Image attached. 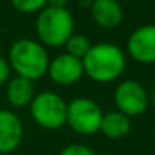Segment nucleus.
<instances>
[{"label":"nucleus","mask_w":155,"mask_h":155,"mask_svg":"<svg viewBox=\"0 0 155 155\" xmlns=\"http://www.w3.org/2000/svg\"><path fill=\"white\" fill-rule=\"evenodd\" d=\"M84 74L99 84L113 82L123 74L126 67L125 52L113 43L91 44L82 59Z\"/></svg>","instance_id":"nucleus-1"},{"label":"nucleus","mask_w":155,"mask_h":155,"mask_svg":"<svg viewBox=\"0 0 155 155\" xmlns=\"http://www.w3.org/2000/svg\"><path fill=\"white\" fill-rule=\"evenodd\" d=\"M6 59L15 76L26 78L32 82L47 74L50 62L46 47L40 41L31 38H21L12 43Z\"/></svg>","instance_id":"nucleus-2"},{"label":"nucleus","mask_w":155,"mask_h":155,"mask_svg":"<svg viewBox=\"0 0 155 155\" xmlns=\"http://www.w3.org/2000/svg\"><path fill=\"white\" fill-rule=\"evenodd\" d=\"M35 29L44 47H59L74 34V20L67 8L46 6L38 12Z\"/></svg>","instance_id":"nucleus-3"},{"label":"nucleus","mask_w":155,"mask_h":155,"mask_svg":"<svg viewBox=\"0 0 155 155\" xmlns=\"http://www.w3.org/2000/svg\"><path fill=\"white\" fill-rule=\"evenodd\" d=\"M29 113L38 126L50 131L59 129L67 122V102L55 91H40L34 96Z\"/></svg>","instance_id":"nucleus-4"},{"label":"nucleus","mask_w":155,"mask_h":155,"mask_svg":"<svg viewBox=\"0 0 155 155\" xmlns=\"http://www.w3.org/2000/svg\"><path fill=\"white\" fill-rule=\"evenodd\" d=\"M104 113L93 99L76 97L67 104V122L74 132L81 135H93L99 132Z\"/></svg>","instance_id":"nucleus-5"},{"label":"nucleus","mask_w":155,"mask_h":155,"mask_svg":"<svg viewBox=\"0 0 155 155\" xmlns=\"http://www.w3.org/2000/svg\"><path fill=\"white\" fill-rule=\"evenodd\" d=\"M114 105L117 111L123 113L128 117L141 116L149 107V93L147 90L134 79H126L117 84L114 88Z\"/></svg>","instance_id":"nucleus-6"},{"label":"nucleus","mask_w":155,"mask_h":155,"mask_svg":"<svg viewBox=\"0 0 155 155\" xmlns=\"http://www.w3.org/2000/svg\"><path fill=\"white\" fill-rule=\"evenodd\" d=\"M47 74L55 84H58L61 87L74 85L78 81H81V78L84 76L82 59L74 58L68 53L56 55L49 62Z\"/></svg>","instance_id":"nucleus-7"},{"label":"nucleus","mask_w":155,"mask_h":155,"mask_svg":"<svg viewBox=\"0 0 155 155\" xmlns=\"http://www.w3.org/2000/svg\"><path fill=\"white\" fill-rule=\"evenodd\" d=\"M126 50L140 64H155V25L137 28L126 41Z\"/></svg>","instance_id":"nucleus-8"},{"label":"nucleus","mask_w":155,"mask_h":155,"mask_svg":"<svg viewBox=\"0 0 155 155\" xmlns=\"http://www.w3.org/2000/svg\"><path fill=\"white\" fill-rule=\"evenodd\" d=\"M25 128L21 119L11 110L0 108V153L14 152L23 141Z\"/></svg>","instance_id":"nucleus-9"},{"label":"nucleus","mask_w":155,"mask_h":155,"mask_svg":"<svg viewBox=\"0 0 155 155\" xmlns=\"http://www.w3.org/2000/svg\"><path fill=\"white\" fill-rule=\"evenodd\" d=\"M90 12L94 23L104 29H114L123 20V9L117 0H91Z\"/></svg>","instance_id":"nucleus-10"},{"label":"nucleus","mask_w":155,"mask_h":155,"mask_svg":"<svg viewBox=\"0 0 155 155\" xmlns=\"http://www.w3.org/2000/svg\"><path fill=\"white\" fill-rule=\"evenodd\" d=\"M6 101L14 108L29 107L35 93V82L21 76H14L6 82Z\"/></svg>","instance_id":"nucleus-11"},{"label":"nucleus","mask_w":155,"mask_h":155,"mask_svg":"<svg viewBox=\"0 0 155 155\" xmlns=\"http://www.w3.org/2000/svg\"><path fill=\"white\" fill-rule=\"evenodd\" d=\"M131 131V117L120 111H110L104 114L99 132L110 140H120L126 137Z\"/></svg>","instance_id":"nucleus-12"},{"label":"nucleus","mask_w":155,"mask_h":155,"mask_svg":"<svg viewBox=\"0 0 155 155\" xmlns=\"http://www.w3.org/2000/svg\"><path fill=\"white\" fill-rule=\"evenodd\" d=\"M65 53L74 56V58H79V59H84V56L88 53L90 47H91V43L90 40L85 37V35H81V34H73L67 41H65Z\"/></svg>","instance_id":"nucleus-13"},{"label":"nucleus","mask_w":155,"mask_h":155,"mask_svg":"<svg viewBox=\"0 0 155 155\" xmlns=\"http://www.w3.org/2000/svg\"><path fill=\"white\" fill-rule=\"evenodd\" d=\"M11 3L23 14H34L47 6V0H11Z\"/></svg>","instance_id":"nucleus-14"},{"label":"nucleus","mask_w":155,"mask_h":155,"mask_svg":"<svg viewBox=\"0 0 155 155\" xmlns=\"http://www.w3.org/2000/svg\"><path fill=\"white\" fill-rule=\"evenodd\" d=\"M59 155H97L91 147L81 144V143H73V144H67Z\"/></svg>","instance_id":"nucleus-15"},{"label":"nucleus","mask_w":155,"mask_h":155,"mask_svg":"<svg viewBox=\"0 0 155 155\" xmlns=\"http://www.w3.org/2000/svg\"><path fill=\"white\" fill-rule=\"evenodd\" d=\"M11 79V67L5 56L0 55V87L6 85V82Z\"/></svg>","instance_id":"nucleus-16"},{"label":"nucleus","mask_w":155,"mask_h":155,"mask_svg":"<svg viewBox=\"0 0 155 155\" xmlns=\"http://www.w3.org/2000/svg\"><path fill=\"white\" fill-rule=\"evenodd\" d=\"M68 0H47V6L50 8H65Z\"/></svg>","instance_id":"nucleus-17"},{"label":"nucleus","mask_w":155,"mask_h":155,"mask_svg":"<svg viewBox=\"0 0 155 155\" xmlns=\"http://www.w3.org/2000/svg\"><path fill=\"white\" fill-rule=\"evenodd\" d=\"M149 104H152V105L155 107V87H153V90H152V94L149 96Z\"/></svg>","instance_id":"nucleus-18"}]
</instances>
